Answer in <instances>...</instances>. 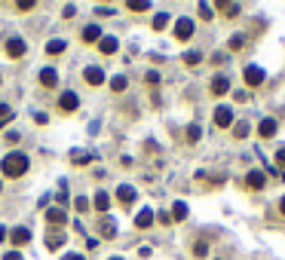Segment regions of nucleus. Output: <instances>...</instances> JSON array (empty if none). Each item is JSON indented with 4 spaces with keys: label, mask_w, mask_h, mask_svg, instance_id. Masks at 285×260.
Segmentation results:
<instances>
[{
    "label": "nucleus",
    "mask_w": 285,
    "mask_h": 260,
    "mask_svg": "<svg viewBox=\"0 0 285 260\" xmlns=\"http://www.w3.org/2000/svg\"><path fill=\"white\" fill-rule=\"evenodd\" d=\"M28 156L25 153H19V150H13V153H6L3 156V162H0V172H3L6 178H22L28 172Z\"/></svg>",
    "instance_id": "1"
},
{
    "label": "nucleus",
    "mask_w": 285,
    "mask_h": 260,
    "mask_svg": "<svg viewBox=\"0 0 285 260\" xmlns=\"http://www.w3.org/2000/svg\"><path fill=\"white\" fill-rule=\"evenodd\" d=\"M242 77H245V86H252V89H258L261 83L267 80V74H264V67H261V64H248L242 71Z\"/></svg>",
    "instance_id": "2"
},
{
    "label": "nucleus",
    "mask_w": 285,
    "mask_h": 260,
    "mask_svg": "<svg viewBox=\"0 0 285 260\" xmlns=\"http://www.w3.org/2000/svg\"><path fill=\"white\" fill-rule=\"evenodd\" d=\"M215 126H218V129H233V110L227 104L215 107Z\"/></svg>",
    "instance_id": "3"
},
{
    "label": "nucleus",
    "mask_w": 285,
    "mask_h": 260,
    "mask_svg": "<svg viewBox=\"0 0 285 260\" xmlns=\"http://www.w3.org/2000/svg\"><path fill=\"white\" fill-rule=\"evenodd\" d=\"M193 37V19H178L175 21V40H190Z\"/></svg>",
    "instance_id": "4"
},
{
    "label": "nucleus",
    "mask_w": 285,
    "mask_h": 260,
    "mask_svg": "<svg viewBox=\"0 0 285 260\" xmlns=\"http://www.w3.org/2000/svg\"><path fill=\"white\" fill-rule=\"evenodd\" d=\"M25 49H28V43L22 40V37H9L6 40V55H9V59H22Z\"/></svg>",
    "instance_id": "5"
},
{
    "label": "nucleus",
    "mask_w": 285,
    "mask_h": 260,
    "mask_svg": "<svg viewBox=\"0 0 285 260\" xmlns=\"http://www.w3.org/2000/svg\"><path fill=\"white\" fill-rule=\"evenodd\" d=\"M264 184H267V175L261 172V168H252V172L245 175V187L248 190H264Z\"/></svg>",
    "instance_id": "6"
},
{
    "label": "nucleus",
    "mask_w": 285,
    "mask_h": 260,
    "mask_svg": "<svg viewBox=\"0 0 285 260\" xmlns=\"http://www.w3.org/2000/svg\"><path fill=\"white\" fill-rule=\"evenodd\" d=\"M83 80H86L89 86H101V83H105V71H101V67H95V64H89L86 71H83Z\"/></svg>",
    "instance_id": "7"
},
{
    "label": "nucleus",
    "mask_w": 285,
    "mask_h": 260,
    "mask_svg": "<svg viewBox=\"0 0 285 260\" xmlns=\"http://www.w3.org/2000/svg\"><path fill=\"white\" fill-rule=\"evenodd\" d=\"M9 242H13L16 248L28 245V242H31V230H28V227H16L13 233H9Z\"/></svg>",
    "instance_id": "8"
},
{
    "label": "nucleus",
    "mask_w": 285,
    "mask_h": 260,
    "mask_svg": "<svg viewBox=\"0 0 285 260\" xmlns=\"http://www.w3.org/2000/svg\"><path fill=\"white\" fill-rule=\"evenodd\" d=\"M212 95H227V92H230V80H227V77L224 74H218V77H212Z\"/></svg>",
    "instance_id": "9"
},
{
    "label": "nucleus",
    "mask_w": 285,
    "mask_h": 260,
    "mask_svg": "<svg viewBox=\"0 0 285 260\" xmlns=\"http://www.w3.org/2000/svg\"><path fill=\"white\" fill-rule=\"evenodd\" d=\"M276 120H273V117H264V120H261L258 122V135H261V138H273V135H276Z\"/></svg>",
    "instance_id": "10"
},
{
    "label": "nucleus",
    "mask_w": 285,
    "mask_h": 260,
    "mask_svg": "<svg viewBox=\"0 0 285 260\" xmlns=\"http://www.w3.org/2000/svg\"><path fill=\"white\" fill-rule=\"evenodd\" d=\"M59 107L65 110V114H71V110H77V107H80V98H77V92H65V95L59 98Z\"/></svg>",
    "instance_id": "11"
},
{
    "label": "nucleus",
    "mask_w": 285,
    "mask_h": 260,
    "mask_svg": "<svg viewBox=\"0 0 285 260\" xmlns=\"http://www.w3.org/2000/svg\"><path fill=\"white\" fill-rule=\"evenodd\" d=\"M153 220H156V214H153L151 208H144V211H138V214H135V227H138V230H147Z\"/></svg>",
    "instance_id": "12"
},
{
    "label": "nucleus",
    "mask_w": 285,
    "mask_h": 260,
    "mask_svg": "<svg viewBox=\"0 0 285 260\" xmlns=\"http://www.w3.org/2000/svg\"><path fill=\"white\" fill-rule=\"evenodd\" d=\"M98 233H101V239H113V236H117V223H113L108 214H105V218H101V223H98Z\"/></svg>",
    "instance_id": "13"
},
{
    "label": "nucleus",
    "mask_w": 285,
    "mask_h": 260,
    "mask_svg": "<svg viewBox=\"0 0 285 260\" xmlns=\"http://www.w3.org/2000/svg\"><path fill=\"white\" fill-rule=\"evenodd\" d=\"M98 49H101V55H113L120 49V40L117 37H101L98 40Z\"/></svg>",
    "instance_id": "14"
},
{
    "label": "nucleus",
    "mask_w": 285,
    "mask_h": 260,
    "mask_svg": "<svg viewBox=\"0 0 285 260\" xmlns=\"http://www.w3.org/2000/svg\"><path fill=\"white\" fill-rule=\"evenodd\" d=\"M135 196H138V193H135V187H129V184L117 187V199L123 202V205H132V202H135Z\"/></svg>",
    "instance_id": "15"
},
{
    "label": "nucleus",
    "mask_w": 285,
    "mask_h": 260,
    "mask_svg": "<svg viewBox=\"0 0 285 260\" xmlns=\"http://www.w3.org/2000/svg\"><path fill=\"white\" fill-rule=\"evenodd\" d=\"M65 242H67V236H62L59 230H49V236H46V248H49V251H59Z\"/></svg>",
    "instance_id": "16"
},
{
    "label": "nucleus",
    "mask_w": 285,
    "mask_h": 260,
    "mask_svg": "<svg viewBox=\"0 0 285 260\" xmlns=\"http://www.w3.org/2000/svg\"><path fill=\"white\" fill-rule=\"evenodd\" d=\"M65 220H67V214H65L62 208H49V211H46V223H49V227H62Z\"/></svg>",
    "instance_id": "17"
},
{
    "label": "nucleus",
    "mask_w": 285,
    "mask_h": 260,
    "mask_svg": "<svg viewBox=\"0 0 285 260\" xmlns=\"http://www.w3.org/2000/svg\"><path fill=\"white\" fill-rule=\"evenodd\" d=\"M40 83L46 86V89H52L55 83H59V74H55L52 67H43V71H40Z\"/></svg>",
    "instance_id": "18"
},
{
    "label": "nucleus",
    "mask_w": 285,
    "mask_h": 260,
    "mask_svg": "<svg viewBox=\"0 0 285 260\" xmlns=\"http://www.w3.org/2000/svg\"><path fill=\"white\" fill-rule=\"evenodd\" d=\"M83 40H86V43H98V40H101V28H98V25H86V28H83Z\"/></svg>",
    "instance_id": "19"
},
{
    "label": "nucleus",
    "mask_w": 285,
    "mask_h": 260,
    "mask_svg": "<svg viewBox=\"0 0 285 260\" xmlns=\"http://www.w3.org/2000/svg\"><path fill=\"white\" fill-rule=\"evenodd\" d=\"M95 208H98L101 214H105V211L110 208V196L105 193V190H98V193H95Z\"/></svg>",
    "instance_id": "20"
},
{
    "label": "nucleus",
    "mask_w": 285,
    "mask_h": 260,
    "mask_svg": "<svg viewBox=\"0 0 285 260\" xmlns=\"http://www.w3.org/2000/svg\"><path fill=\"white\" fill-rule=\"evenodd\" d=\"M169 21H172V16H169V13H156L153 16V31H166Z\"/></svg>",
    "instance_id": "21"
},
{
    "label": "nucleus",
    "mask_w": 285,
    "mask_h": 260,
    "mask_svg": "<svg viewBox=\"0 0 285 260\" xmlns=\"http://www.w3.org/2000/svg\"><path fill=\"white\" fill-rule=\"evenodd\" d=\"M65 46H67L65 40H49V43H46V52H49V55H62Z\"/></svg>",
    "instance_id": "22"
},
{
    "label": "nucleus",
    "mask_w": 285,
    "mask_h": 260,
    "mask_svg": "<svg viewBox=\"0 0 285 260\" xmlns=\"http://www.w3.org/2000/svg\"><path fill=\"white\" fill-rule=\"evenodd\" d=\"M202 61V52H197V49H190V52H184V64L187 67H197Z\"/></svg>",
    "instance_id": "23"
},
{
    "label": "nucleus",
    "mask_w": 285,
    "mask_h": 260,
    "mask_svg": "<svg viewBox=\"0 0 285 260\" xmlns=\"http://www.w3.org/2000/svg\"><path fill=\"white\" fill-rule=\"evenodd\" d=\"M227 46H230L233 52H239V49H242V46H245V34H233V37H230V40H227Z\"/></svg>",
    "instance_id": "24"
},
{
    "label": "nucleus",
    "mask_w": 285,
    "mask_h": 260,
    "mask_svg": "<svg viewBox=\"0 0 285 260\" xmlns=\"http://www.w3.org/2000/svg\"><path fill=\"white\" fill-rule=\"evenodd\" d=\"M187 218V205H184V202H175V205H172V220H184Z\"/></svg>",
    "instance_id": "25"
},
{
    "label": "nucleus",
    "mask_w": 285,
    "mask_h": 260,
    "mask_svg": "<svg viewBox=\"0 0 285 260\" xmlns=\"http://www.w3.org/2000/svg\"><path fill=\"white\" fill-rule=\"evenodd\" d=\"M202 138V129L197 126V122H193V126H187V144H197Z\"/></svg>",
    "instance_id": "26"
},
{
    "label": "nucleus",
    "mask_w": 285,
    "mask_h": 260,
    "mask_svg": "<svg viewBox=\"0 0 285 260\" xmlns=\"http://www.w3.org/2000/svg\"><path fill=\"white\" fill-rule=\"evenodd\" d=\"M126 86H129V80H126V77H113V80H110V89H113V92H126Z\"/></svg>",
    "instance_id": "27"
},
{
    "label": "nucleus",
    "mask_w": 285,
    "mask_h": 260,
    "mask_svg": "<svg viewBox=\"0 0 285 260\" xmlns=\"http://www.w3.org/2000/svg\"><path fill=\"white\" fill-rule=\"evenodd\" d=\"M132 13H147V9H151V3H147V0H129L126 3Z\"/></svg>",
    "instance_id": "28"
},
{
    "label": "nucleus",
    "mask_w": 285,
    "mask_h": 260,
    "mask_svg": "<svg viewBox=\"0 0 285 260\" xmlns=\"http://www.w3.org/2000/svg\"><path fill=\"white\" fill-rule=\"evenodd\" d=\"M218 9L227 16H239V3H218Z\"/></svg>",
    "instance_id": "29"
},
{
    "label": "nucleus",
    "mask_w": 285,
    "mask_h": 260,
    "mask_svg": "<svg viewBox=\"0 0 285 260\" xmlns=\"http://www.w3.org/2000/svg\"><path fill=\"white\" fill-rule=\"evenodd\" d=\"M233 135H236V138H245V135H248V122H233Z\"/></svg>",
    "instance_id": "30"
},
{
    "label": "nucleus",
    "mask_w": 285,
    "mask_h": 260,
    "mask_svg": "<svg viewBox=\"0 0 285 260\" xmlns=\"http://www.w3.org/2000/svg\"><path fill=\"white\" fill-rule=\"evenodd\" d=\"M89 160H92V156H89V153H83V150H80V153H74V165H89Z\"/></svg>",
    "instance_id": "31"
},
{
    "label": "nucleus",
    "mask_w": 285,
    "mask_h": 260,
    "mask_svg": "<svg viewBox=\"0 0 285 260\" xmlns=\"http://www.w3.org/2000/svg\"><path fill=\"white\" fill-rule=\"evenodd\" d=\"M144 83H147V86H159V74H156V71H147V74H144Z\"/></svg>",
    "instance_id": "32"
},
{
    "label": "nucleus",
    "mask_w": 285,
    "mask_h": 260,
    "mask_svg": "<svg viewBox=\"0 0 285 260\" xmlns=\"http://www.w3.org/2000/svg\"><path fill=\"white\" fill-rule=\"evenodd\" d=\"M193 254H197V257H206L209 254V245L206 242H197V245H193Z\"/></svg>",
    "instance_id": "33"
},
{
    "label": "nucleus",
    "mask_w": 285,
    "mask_h": 260,
    "mask_svg": "<svg viewBox=\"0 0 285 260\" xmlns=\"http://www.w3.org/2000/svg\"><path fill=\"white\" fill-rule=\"evenodd\" d=\"M74 208H77V211H89V199L77 196V199H74Z\"/></svg>",
    "instance_id": "34"
},
{
    "label": "nucleus",
    "mask_w": 285,
    "mask_h": 260,
    "mask_svg": "<svg viewBox=\"0 0 285 260\" xmlns=\"http://www.w3.org/2000/svg\"><path fill=\"white\" fill-rule=\"evenodd\" d=\"M9 120H13V110L6 104H0V122H9Z\"/></svg>",
    "instance_id": "35"
},
{
    "label": "nucleus",
    "mask_w": 285,
    "mask_h": 260,
    "mask_svg": "<svg viewBox=\"0 0 285 260\" xmlns=\"http://www.w3.org/2000/svg\"><path fill=\"white\" fill-rule=\"evenodd\" d=\"M199 16H202V19H212V16H215V9H212L209 3H199Z\"/></svg>",
    "instance_id": "36"
},
{
    "label": "nucleus",
    "mask_w": 285,
    "mask_h": 260,
    "mask_svg": "<svg viewBox=\"0 0 285 260\" xmlns=\"http://www.w3.org/2000/svg\"><path fill=\"white\" fill-rule=\"evenodd\" d=\"M19 9H22V13H31V9H34V0H19V3H16Z\"/></svg>",
    "instance_id": "37"
},
{
    "label": "nucleus",
    "mask_w": 285,
    "mask_h": 260,
    "mask_svg": "<svg viewBox=\"0 0 285 260\" xmlns=\"http://www.w3.org/2000/svg\"><path fill=\"white\" fill-rule=\"evenodd\" d=\"M276 165H279V168H282V172H285V147H282V150L276 153Z\"/></svg>",
    "instance_id": "38"
},
{
    "label": "nucleus",
    "mask_w": 285,
    "mask_h": 260,
    "mask_svg": "<svg viewBox=\"0 0 285 260\" xmlns=\"http://www.w3.org/2000/svg\"><path fill=\"white\" fill-rule=\"evenodd\" d=\"M6 141H9V144H13V147H16V144L22 141V135H19V132H9V135H6Z\"/></svg>",
    "instance_id": "39"
},
{
    "label": "nucleus",
    "mask_w": 285,
    "mask_h": 260,
    "mask_svg": "<svg viewBox=\"0 0 285 260\" xmlns=\"http://www.w3.org/2000/svg\"><path fill=\"white\" fill-rule=\"evenodd\" d=\"M34 120H37V126H46V122H49V117H46V114H37Z\"/></svg>",
    "instance_id": "40"
},
{
    "label": "nucleus",
    "mask_w": 285,
    "mask_h": 260,
    "mask_svg": "<svg viewBox=\"0 0 285 260\" xmlns=\"http://www.w3.org/2000/svg\"><path fill=\"white\" fill-rule=\"evenodd\" d=\"M3 260H22V254L19 251H9V254H3Z\"/></svg>",
    "instance_id": "41"
},
{
    "label": "nucleus",
    "mask_w": 285,
    "mask_h": 260,
    "mask_svg": "<svg viewBox=\"0 0 285 260\" xmlns=\"http://www.w3.org/2000/svg\"><path fill=\"white\" fill-rule=\"evenodd\" d=\"M65 260H86V257H83V254H67Z\"/></svg>",
    "instance_id": "42"
},
{
    "label": "nucleus",
    "mask_w": 285,
    "mask_h": 260,
    "mask_svg": "<svg viewBox=\"0 0 285 260\" xmlns=\"http://www.w3.org/2000/svg\"><path fill=\"white\" fill-rule=\"evenodd\" d=\"M3 239H9V233H6L3 227H0V242H3Z\"/></svg>",
    "instance_id": "43"
},
{
    "label": "nucleus",
    "mask_w": 285,
    "mask_h": 260,
    "mask_svg": "<svg viewBox=\"0 0 285 260\" xmlns=\"http://www.w3.org/2000/svg\"><path fill=\"white\" fill-rule=\"evenodd\" d=\"M279 211H282V214H285V196H282V199H279Z\"/></svg>",
    "instance_id": "44"
},
{
    "label": "nucleus",
    "mask_w": 285,
    "mask_h": 260,
    "mask_svg": "<svg viewBox=\"0 0 285 260\" xmlns=\"http://www.w3.org/2000/svg\"><path fill=\"white\" fill-rule=\"evenodd\" d=\"M110 260H123V257H110Z\"/></svg>",
    "instance_id": "45"
},
{
    "label": "nucleus",
    "mask_w": 285,
    "mask_h": 260,
    "mask_svg": "<svg viewBox=\"0 0 285 260\" xmlns=\"http://www.w3.org/2000/svg\"><path fill=\"white\" fill-rule=\"evenodd\" d=\"M0 190H3V187H0Z\"/></svg>",
    "instance_id": "46"
}]
</instances>
